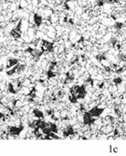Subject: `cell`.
<instances>
[{
	"label": "cell",
	"mask_w": 126,
	"mask_h": 156,
	"mask_svg": "<svg viewBox=\"0 0 126 156\" xmlns=\"http://www.w3.org/2000/svg\"><path fill=\"white\" fill-rule=\"evenodd\" d=\"M29 21L27 19H22L20 22L19 29L21 30V32H28V29H29Z\"/></svg>",
	"instance_id": "1"
},
{
	"label": "cell",
	"mask_w": 126,
	"mask_h": 156,
	"mask_svg": "<svg viewBox=\"0 0 126 156\" xmlns=\"http://www.w3.org/2000/svg\"><path fill=\"white\" fill-rule=\"evenodd\" d=\"M102 123L103 125H110V124H112L113 123V119H112V118L110 116V115H107L106 117H104V118H102Z\"/></svg>",
	"instance_id": "2"
},
{
	"label": "cell",
	"mask_w": 126,
	"mask_h": 156,
	"mask_svg": "<svg viewBox=\"0 0 126 156\" xmlns=\"http://www.w3.org/2000/svg\"><path fill=\"white\" fill-rule=\"evenodd\" d=\"M112 36H113V33L112 32H107L105 35L103 36V41H104V42L105 43H107V42H109L111 39H112Z\"/></svg>",
	"instance_id": "3"
},
{
	"label": "cell",
	"mask_w": 126,
	"mask_h": 156,
	"mask_svg": "<svg viewBox=\"0 0 126 156\" xmlns=\"http://www.w3.org/2000/svg\"><path fill=\"white\" fill-rule=\"evenodd\" d=\"M90 37H92V32L89 31V30H86L85 32L82 33V39L85 41H90Z\"/></svg>",
	"instance_id": "4"
},
{
	"label": "cell",
	"mask_w": 126,
	"mask_h": 156,
	"mask_svg": "<svg viewBox=\"0 0 126 156\" xmlns=\"http://www.w3.org/2000/svg\"><path fill=\"white\" fill-rule=\"evenodd\" d=\"M60 115H61V119H68V115H69V109H68V108H63V109L60 111Z\"/></svg>",
	"instance_id": "5"
},
{
	"label": "cell",
	"mask_w": 126,
	"mask_h": 156,
	"mask_svg": "<svg viewBox=\"0 0 126 156\" xmlns=\"http://www.w3.org/2000/svg\"><path fill=\"white\" fill-rule=\"evenodd\" d=\"M53 119H54L55 120L61 119V115H60V110L54 109V112H53Z\"/></svg>",
	"instance_id": "6"
},
{
	"label": "cell",
	"mask_w": 126,
	"mask_h": 156,
	"mask_svg": "<svg viewBox=\"0 0 126 156\" xmlns=\"http://www.w3.org/2000/svg\"><path fill=\"white\" fill-rule=\"evenodd\" d=\"M118 85V91L119 92L123 95L125 91H126V85H124V84H123V83H121V84H119V85Z\"/></svg>",
	"instance_id": "7"
},
{
	"label": "cell",
	"mask_w": 126,
	"mask_h": 156,
	"mask_svg": "<svg viewBox=\"0 0 126 156\" xmlns=\"http://www.w3.org/2000/svg\"><path fill=\"white\" fill-rule=\"evenodd\" d=\"M81 40H82V34H78V35L71 41V42H72V44H75V43H78Z\"/></svg>",
	"instance_id": "8"
},
{
	"label": "cell",
	"mask_w": 126,
	"mask_h": 156,
	"mask_svg": "<svg viewBox=\"0 0 126 156\" xmlns=\"http://www.w3.org/2000/svg\"><path fill=\"white\" fill-rule=\"evenodd\" d=\"M31 83H32V82H31V80H30V78L25 77V79H24V81L22 82V83H21V85H22V86H28Z\"/></svg>",
	"instance_id": "9"
},
{
	"label": "cell",
	"mask_w": 126,
	"mask_h": 156,
	"mask_svg": "<svg viewBox=\"0 0 126 156\" xmlns=\"http://www.w3.org/2000/svg\"><path fill=\"white\" fill-rule=\"evenodd\" d=\"M15 107H24V101L21 100V99H17V100L15 101Z\"/></svg>",
	"instance_id": "10"
},
{
	"label": "cell",
	"mask_w": 126,
	"mask_h": 156,
	"mask_svg": "<svg viewBox=\"0 0 126 156\" xmlns=\"http://www.w3.org/2000/svg\"><path fill=\"white\" fill-rule=\"evenodd\" d=\"M49 61L47 60V59H44V60H42V62H41V68H43L45 70L46 67L47 66V64H49Z\"/></svg>",
	"instance_id": "11"
},
{
	"label": "cell",
	"mask_w": 126,
	"mask_h": 156,
	"mask_svg": "<svg viewBox=\"0 0 126 156\" xmlns=\"http://www.w3.org/2000/svg\"><path fill=\"white\" fill-rule=\"evenodd\" d=\"M47 36H49V38H52V39H54V40H56V37H57V33L56 32H53V31H49L47 30V32L46 33Z\"/></svg>",
	"instance_id": "12"
},
{
	"label": "cell",
	"mask_w": 126,
	"mask_h": 156,
	"mask_svg": "<svg viewBox=\"0 0 126 156\" xmlns=\"http://www.w3.org/2000/svg\"><path fill=\"white\" fill-rule=\"evenodd\" d=\"M66 51V47H65L64 44H60L59 46V53H63Z\"/></svg>",
	"instance_id": "13"
},
{
	"label": "cell",
	"mask_w": 126,
	"mask_h": 156,
	"mask_svg": "<svg viewBox=\"0 0 126 156\" xmlns=\"http://www.w3.org/2000/svg\"><path fill=\"white\" fill-rule=\"evenodd\" d=\"M77 102L80 104H83V103H85V99H84V97H78Z\"/></svg>",
	"instance_id": "14"
},
{
	"label": "cell",
	"mask_w": 126,
	"mask_h": 156,
	"mask_svg": "<svg viewBox=\"0 0 126 156\" xmlns=\"http://www.w3.org/2000/svg\"><path fill=\"white\" fill-rule=\"evenodd\" d=\"M95 37H96V39H97V40H101V39H102L103 38V35H102V34L101 33V32H97V34H96V36H95Z\"/></svg>",
	"instance_id": "15"
},
{
	"label": "cell",
	"mask_w": 126,
	"mask_h": 156,
	"mask_svg": "<svg viewBox=\"0 0 126 156\" xmlns=\"http://www.w3.org/2000/svg\"><path fill=\"white\" fill-rule=\"evenodd\" d=\"M118 91V85H112V93Z\"/></svg>",
	"instance_id": "16"
},
{
	"label": "cell",
	"mask_w": 126,
	"mask_h": 156,
	"mask_svg": "<svg viewBox=\"0 0 126 156\" xmlns=\"http://www.w3.org/2000/svg\"><path fill=\"white\" fill-rule=\"evenodd\" d=\"M108 90H109L111 93H112V85H111L109 87H108Z\"/></svg>",
	"instance_id": "17"
},
{
	"label": "cell",
	"mask_w": 126,
	"mask_h": 156,
	"mask_svg": "<svg viewBox=\"0 0 126 156\" xmlns=\"http://www.w3.org/2000/svg\"><path fill=\"white\" fill-rule=\"evenodd\" d=\"M107 32H112L111 31V27H107Z\"/></svg>",
	"instance_id": "18"
},
{
	"label": "cell",
	"mask_w": 126,
	"mask_h": 156,
	"mask_svg": "<svg viewBox=\"0 0 126 156\" xmlns=\"http://www.w3.org/2000/svg\"><path fill=\"white\" fill-rule=\"evenodd\" d=\"M121 103H123V104H126V98H123V97H121Z\"/></svg>",
	"instance_id": "19"
},
{
	"label": "cell",
	"mask_w": 126,
	"mask_h": 156,
	"mask_svg": "<svg viewBox=\"0 0 126 156\" xmlns=\"http://www.w3.org/2000/svg\"><path fill=\"white\" fill-rule=\"evenodd\" d=\"M123 113H126V104H125V106H124L123 109Z\"/></svg>",
	"instance_id": "20"
}]
</instances>
